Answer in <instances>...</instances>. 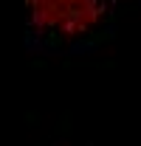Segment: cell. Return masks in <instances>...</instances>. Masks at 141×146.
<instances>
[{"instance_id": "6da1fadb", "label": "cell", "mask_w": 141, "mask_h": 146, "mask_svg": "<svg viewBox=\"0 0 141 146\" xmlns=\"http://www.w3.org/2000/svg\"><path fill=\"white\" fill-rule=\"evenodd\" d=\"M31 31L48 42H70L102 28L127 0H23Z\"/></svg>"}]
</instances>
